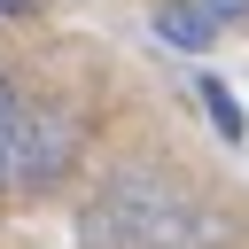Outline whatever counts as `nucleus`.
Wrapping results in <instances>:
<instances>
[{
	"label": "nucleus",
	"instance_id": "nucleus-4",
	"mask_svg": "<svg viewBox=\"0 0 249 249\" xmlns=\"http://www.w3.org/2000/svg\"><path fill=\"white\" fill-rule=\"evenodd\" d=\"M8 124H16V93H8V78H0V171H8Z\"/></svg>",
	"mask_w": 249,
	"mask_h": 249
},
{
	"label": "nucleus",
	"instance_id": "nucleus-3",
	"mask_svg": "<svg viewBox=\"0 0 249 249\" xmlns=\"http://www.w3.org/2000/svg\"><path fill=\"white\" fill-rule=\"evenodd\" d=\"M202 109H210V124H218L226 140H241V132H249V117H241V101H233V93H226L218 78H202Z\"/></svg>",
	"mask_w": 249,
	"mask_h": 249
},
{
	"label": "nucleus",
	"instance_id": "nucleus-5",
	"mask_svg": "<svg viewBox=\"0 0 249 249\" xmlns=\"http://www.w3.org/2000/svg\"><path fill=\"white\" fill-rule=\"evenodd\" d=\"M202 8H210V16H241L249 0H202Z\"/></svg>",
	"mask_w": 249,
	"mask_h": 249
},
{
	"label": "nucleus",
	"instance_id": "nucleus-2",
	"mask_svg": "<svg viewBox=\"0 0 249 249\" xmlns=\"http://www.w3.org/2000/svg\"><path fill=\"white\" fill-rule=\"evenodd\" d=\"M210 31H218L210 8H156V39H171V47H210Z\"/></svg>",
	"mask_w": 249,
	"mask_h": 249
},
{
	"label": "nucleus",
	"instance_id": "nucleus-6",
	"mask_svg": "<svg viewBox=\"0 0 249 249\" xmlns=\"http://www.w3.org/2000/svg\"><path fill=\"white\" fill-rule=\"evenodd\" d=\"M0 16H31V0H0Z\"/></svg>",
	"mask_w": 249,
	"mask_h": 249
},
{
	"label": "nucleus",
	"instance_id": "nucleus-1",
	"mask_svg": "<svg viewBox=\"0 0 249 249\" xmlns=\"http://www.w3.org/2000/svg\"><path fill=\"white\" fill-rule=\"evenodd\" d=\"M8 163H16L23 187L62 179V163H70V117H62V109H31V117H16V124H8Z\"/></svg>",
	"mask_w": 249,
	"mask_h": 249
}]
</instances>
